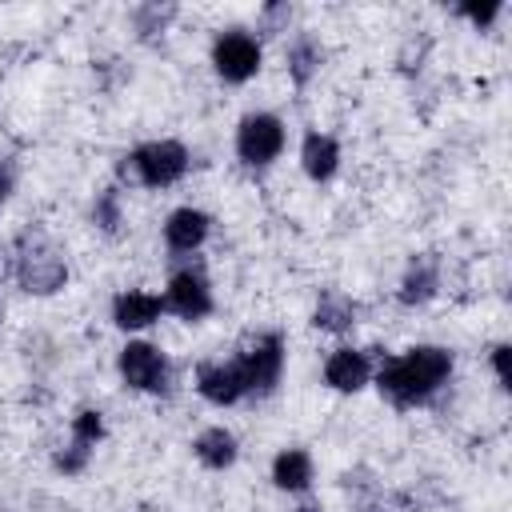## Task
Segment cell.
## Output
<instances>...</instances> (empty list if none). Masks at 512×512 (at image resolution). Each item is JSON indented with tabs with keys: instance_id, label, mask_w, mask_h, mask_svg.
<instances>
[{
	"instance_id": "20",
	"label": "cell",
	"mask_w": 512,
	"mask_h": 512,
	"mask_svg": "<svg viewBox=\"0 0 512 512\" xmlns=\"http://www.w3.org/2000/svg\"><path fill=\"white\" fill-rule=\"evenodd\" d=\"M92 448H96V444H88V440H80V436H72V440H68V448H64L60 456H56V468H60V472H68V476H72V472H80V468L88 464V456H92Z\"/></svg>"
},
{
	"instance_id": "1",
	"label": "cell",
	"mask_w": 512,
	"mask_h": 512,
	"mask_svg": "<svg viewBox=\"0 0 512 512\" xmlns=\"http://www.w3.org/2000/svg\"><path fill=\"white\" fill-rule=\"evenodd\" d=\"M448 372H452V352L424 344V348H408L404 356H392L380 368L376 384L396 408H416L448 380Z\"/></svg>"
},
{
	"instance_id": "18",
	"label": "cell",
	"mask_w": 512,
	"mask_h": 512,
	"mask_svg": "<svg viewBox=\"0 0 512 512\" xmlns=\"http://www.w3.org/2000/svg\"><path fill=\"white\" fill-rule=\"evenodd\" d=\"M432 292H436V268L424 264V260L412 264L408 276H404V284H400V300H404V304H424Z\"/></svg>"
},
{
	"instance_id": "26",
	"label": "cell",
	"mask_w": 512,
	"mask_h": 512,
	"mask_svg": "<svg viewBox=\"0 0 512 512\" xmlns=\"http://www.w3.org/2000/svg\"><path fill=\"white\" fill-rule=\"evenodd\" d=\"M296 512H320V508H312V504H304V508H296Z\"/></svg>"
},
{
	"instance_id": "10",
	"label": "cell",
	"mask_w": 512,
	"mask_h": 512,
	"mask_svg": "<svg viewBox=\"0 0 512 512\" xmlns=\"http://www.w3.org/2000/svg\"><path fill=\"white\" fill-rule=\"evenodd\" d=\"M208 228H212L208 212H200V208H176L168 216V224H164V240H168L172 252H196L204 244Z\"/></svg>"
},
{
	"instance_id": "6",
	"label": "cell",
	"mask_w": 512,
	"mask_h": 512,
	"mask_svg": "<svg viewBox=\"0 0 512 512\" xmlns=\"http://www.w3.org/2000/svg\"><path fill=\"white\" fill-rule=\"evenodd\" d=\"M284 148V124L272 112H252L236 128V152L244 164H268Z\"/></svg>"
},
{
	"instance_id": "13",
	"label": "cell",
	"mask_w": 512,
	"mask_h": 512,
	"mask_svg": "<svg viewBox=\"0 0 512 512\" xmlns=\"http://www.w3.org/2000/svg\"><path fill=\"white\" fill-rule=\"evenodd\" d=\"M300 164H304V172L312 180H328L336 172V164H340V144L332 136H324V132H308L304 148H300Z\"/></svg>"
},
{
	"instance_id": "7",
	"label": "cell",
	"mask_w": 512,
	"mask_h": 512,
	"mask_svg": "<svg viewBox=\"0 0 512 512\" xmlns=\"http://www.w3.org/2000/svg\"><path fill=\"white\" fill-rule=\"evenodd\" d=\"M120 376L136 392H160L164 380H168V360L160 356V348H152L144 340H132L120 352Z\"/></svg>"
},
{
	"instance_id": "19",
	"label": "cell",
	"mask_w": 512,
	"mask_h": 512,
	"mask_svg": "<svg viewBox=\"0 0 512 512\" xmlns=\"http://www.w3.org/2000/svg\"><path fill=\"white\" fill-rule=\"evenodd\" d=\"M92 220L104 228V232H116L120 228V192L116 188H104L92 204Z\"/></svg>"
},
{
	"instance_id": "8",
	"label": "cell",
	"mask_w": 512,
	"mask_h": 512,
	"mask_svg": "<svg viewBox=\"0 0 512 512\" xmlns=\"http://www.w3.org/2000/svg\"><path fill=\"white\" fill-rule=\"evenodd\" d=\"M164 308H172L180 320H200L212 312V292H208V280L192 268L176 272L168 280V296H164Z\"/></svg>"
},
{
	"instance_id": "2",
	"label": "cell",
	"mask_w": 512,
	"mask_h": 512,
	"mask_svg": "<svg viewBox=\"0 0 512 512\" xmlns=\"http://www.w3.org/2000/svg\"><path fill=\"white\" fill-rule=\"evenodd\" d=\"M12 276L24 292L48 296L56 288H64L68 280V264L60 256V248L44 236V232H24L16 240V256H12Z\"/></svg>"
},
{
	"instance_id": "16",
	"label": "cell",
	"mask_w": 512,
	"mask_h": 512,
	"mask_svg": "<svg viewBox=\"0 0 512 512\" xmlns=\"http://www.w3.org/2000/svg\"><path fill=\"white\" fill-rule=\"evenodd\" d=\"M312 324L324 328V332H348V328L356 324V308H352L348 296H340V292H324V296L316 300Z\"/></svg>"
},
{
	"instance_id": "23",
	"label": "cell",
	"mask_w": 512,
	"mask_h": 512,
	"mask_svg": "<svg viewBox=\"0 0 512 512\" xmlns=\"http://www.w3.org/2000/svg\"><path fill=\"white\" fill-rule=\"evenodd\" d=\"M460 12H464L472 24H492V20H496V12H500V4H464Z\"/></svg>"
},
{
	"instance_id": "9",
	"label": "cell",
	"mask_w": 512,
	"mask_h": 512,
	"mask_svg": "<svg viewBox=\"0 0 512 512\" xmlns=\"http://www.w3.org/2000/svg\"><path fill=\"white\" fill-rule=\"evenodd\" d=\"M196 388L204 400L212 404H236L244 396V384H240V372H236V360H208L196 368Z\"/></svg>"
},
{
	"instance_id": "15",
	"label": "cell",
	"mask_w": 512,
	"mask_h": 512,
	"mask_svg": "<svg viewBox=\"0 0 512 512\" xmlns=\"http://www.w3.org/2000/svg\"><path fill=\"white\" fill-rule=\"evenodd\" d=\"M192 448H196V460L204 468H228L236 460V436L224 428H204Z\"/></svg>"
},
{
	"instance_id": "11",
	"label": "cell",
	"mask_w": 512,
	"mask_h": 512,
	"mask_svg": "<svg viewBox=\"0 0 512 512\" xmlns=\"http://www.w3.org/2000/svg\"><path fill=\"white\" fill-rule=\"evenodd\" d=\"M368 376H372V364H368V356L356 352V348H336V352L328 356V364H324V380H328L336 392H356V388L368 384Z\"/></svg>"
},
{
	"instance_id": "5",
	"label": "cell",
	"mask_w": 512,
	"mask_h": 512,
	"mask_svg": "<svg viewBox=\"0 0 512 512\" xmlns=\"http://www.w3.org/2000/svg\"><path fill=\"white\" fill-rule=\"evenodd\" d=\"M212 64H216V72H220L228 84L252 80L256 68H260V44H256V36H248V32H240V28L220 32L216 44H212Z\"/></svg>"
},
{
	"instance_id": "27",
	"label": "cell",
	"mask_w": 512,
	"mask_h": 512,
	"mask_svg": "<svg viewBox=\"0 0 512 512\" xmlns=\"http://www.w3.org/2000/svg\"><path fill=\"white\" fill-rule=\"evenodd\" d=\"M0 316H4V308H0Z\"/></svg>"
},
{
	"instance_id": "14",
	"label": "cell",
	"mask_w": 512,
	"mask_h": 512,
	"mask_svg": "<svg viewBox=\"0 0 512 512\" xmlns=\"http://www.w3.org/2000/svg\"><path fill=\"white\" fill-rule=\"evenodd\" d=\"M272 480L284 492H304L312 484V460H308V452L304 448H284L272 460Z\"/></svg>"
},
{
	"instance_id": "12",
	"label": "cell",
	"mask_w": 512,
	"mask_h": 512,
	"mask_svg": "<svg viewBox=\"0 0 512 512\" xmlns=\"http://www.w3.org/2000/svg\"><path fill=\"white\" fill-rule=\"evenodd\" d=\"M160 312H164V300L160 296H152V292H120L116 300H112V320L120 324V328H148V324H156L160 320Z\"/></svg>"
},
{
	"instance_id": "21",
	"label": "cell",
	"mask_w": 512,
	"mask_h": 512,
	"mask_svg": "<svg viewBox=\"0 0 512 512\" xmlns=\"http://www.w3.org/2000/svg\"><path fill=\"white\" fill-rule=\"evenodd\" d=\"M172 12L176 8H160V4H144V8H136V28L144 32V36H152V32H164V24L172 20Z\"/></svg>"
},
{
	"instance_id": "4",
	"label": "cell",
	"mask_w": 512,
	"mask_h": 512,
	"mask_svg": "<svg viewBox=\"0 0 512 512\" xmlns=\"http://www.w3.org/2000/svg\"><path fill=\"white\" fill-rule=\"evenodd\" d=\"M280 368H284V340L276 332H264L256 336L252 348H244L236 356V372H240V384H244V396H264L276 388L280 380Z\"/></svg>"
},
{
	"instance_id": "3",
	"label": "cell",
	"mask_w": 512,
	"mask_h": 512,
	"mask_svg": "<svg viewBox=\"0 0 512 512\" xmlns=\"http://www.w3.org/2000/svg\"><path fill=\"white\" fill-rule=\"evenodd\" d=\"M184 172H188V148L176 144V140H148V144L132 148L120 160V176L124 180H136L144 188L176 184Z\"/></svg>"
},
{
	"instance_id": "17",
	"label": "cell",
	"mask_w": 512,
	"mask_h": 512,
	"mask_svg": "<svg viewBox=\"0 0 512 512\" xmlns=\"http://www.w3.org/2000/svg\"><path fill=\"white\" fill-rule=\"evenodd\" d=\"M320 68V44L312 40V36H300V40H292V48H288V72H292V80L296 84H308V76Z\"/></svg>"
},
{
	"instance_id": "22",
	"label": "cell",
	"mask_w": 512,
	"mask_h": 512,
	"mask_svg": "<svg viewBox=\"0 0 512 512\" xmlns=\"http://www.w3.org/2000/svg\"><path fill=\"white\" fill-rule=\"evenodd\" d=\"M72 436H80V440H88V444H96L100 436H104V420H100V412H80L76 420H72Z\"/></svg>"
},
{
	"instance_id": "25",
	"label": "cell",
	"mask_w": 512,
	"mask_h": 512,
	"mask_svg": "<svg viewBox=\"0 0 512 512\" xmlns=\"http://www.w3.org/2000/svg\"><path fill=\"white\" fill-rule=\"evenodd\" d=\"M8 192H12V168H8V160H0V204Z\"/></svg>"
},
{
	"instance_id": "24",
	"label": "cell",
	"mask_w": 512,
	"mask_h": 512,
	"mask_svg": "<svg viewBox=\"0 0 512 512\" xmlns=\"http://www.w3.org/2000/svg\"><path fill=\"white\" fill-rule=\"evenodd\" d=\"M492 368H496L500 384H508V344H500V348L492 352Z\"/></svg>"
}]
</instances>
